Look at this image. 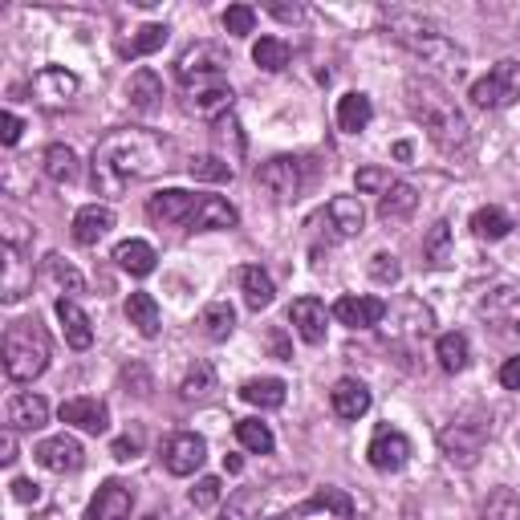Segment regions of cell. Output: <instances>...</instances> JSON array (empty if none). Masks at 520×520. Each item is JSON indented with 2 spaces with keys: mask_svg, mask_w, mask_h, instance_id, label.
I'll return each mask as SVG.
<instances>
[{
  "mask_svg": "<svg viewBox=\"0 0 520 520\" xmlns=\"http://www.w3.org/2000/svg\"><path fill=\"white\" fill-rule=\"evenodd\" d=\"M33 285V265L25 260V248H9L5 244V281H0V297L9 305L25 297V289Z\"/></svg>",
  "mask_w": 520,
  "mask_h": 520,
  "instance_id": "44dd1931",
  "label": "cell"
},
{
  "mask_svg": "<svg viewBox=\"0 0 520 520\" xmlns=\"http://www.w3.org/2000/svg\"><path fill=\"white\" fill-rule=\"evenodd\" d=\"M370 277H374L378 285H395V281L403 277L399 256H395V252H374V256H370Z\"/></svg>",
  "mask_w": 520,
  "mask_h": 520,
  "instance_id": "f6af8a7d",
  "label": "cell"
},
{
  "mask_svg": "<svg viewBox=\"0 0 520 520\" xmlns=\"http://www.w3.org/2000/svg\"><path fill=\"white\" fill-rule=\"evenodd\" d=\"M256 183L265 187L273 200H293V195L301 191V163L297 159H289V155H281V159H269L265 167L256 171Z\"/></svg>",
  "mask_w": 520,
  "mask_h": 520,
  "instance_id": "8fae6325",
  "label": "cell"
},
{
  "mask_svg": "<svg viewBox=\"0 0 520 520\" xmlns=\"http://www.w3.org/2000/svg\"><path fill=\"white\" fill-rule=\"evenodd\" d=\"M232 102H236V94H232L224 82H216V86L195 90V94L187 98V110H191V114H200V118H212V122H220L224 114H232Z\"/></svg>",
  "mask_w": 520,
  "mask_h": 520,
  "instance_id": "cb8c5ba5",
  "label": "cell"
},
{
  "mask_svg": "<svg viewBox=\"0 0 520 520\" xmlns=\"http://www.w3.org/2000/svg\"><path fill=\"white\" fill-rule=\"evenodd\" d=\"M114 228V212L106 208V204H90V208H82L78 216H74V240L78 244H98L106 232Z\"/></svg>",
  "mask_w": 520,
  "mask_h": 520,
  "instance_id": "d4e9b609",
  "label": "cell"
},
{
  "mask_svg": "<svg viewBox=\"0 0 520 520\" xmlns=\"http://www.w3.org/2000/svg\"><path fill=\"white\" fill-rule=\"evenodd\" d=\"M520 98V61H500L488 78H480L472 86V102L484 110H500L512 106Z\"/></svg>",
  "mask_w": 520,
  "mask_h": 520,
  "instance_id": "8992f818",
  "label": "cell"
},
{
  "mask_svg": "<svg viewBox=\"0 0 520 520\" xmlns=\"http://www.w3.org/2000/svg\"><path fill=\"white\" fill-rule=\"evenodd\" d=\"M139 447H143V431H130V435H122V439H114V460H135L139 455Z\"/></svg>",
  "mask_w": 520,
  "mask_h": 520,
  "instance_id": "f5cc1de1",
  "label": "cell"
},
{
  "mask_svg": "<svg viewBox=\"0 0 520 520\" xmlns=\"http://www.w3.org/2000/svg\"><path fill=\"white\" fill-rule=\"evenodd\" d=\"M330 224H334L338 236H358L362 224H366L362 200H354V195H338V200H330Z\"/></svg>",
  "mask_w": 520,
  "mask_h": 520,
  "instance_id": "f1b7e54d",
  "label": "cell"
},
{
  "mask_svg": "<svg viewBox=\"0 0 520 520\" xmlns=\"http://www.w3.org/2000/svg\"><path fill=\"white\" fill-rule=\"evenodd\" d=\"M13 500L37 504V500H41V484H37V480H13Z\"/></svg>",
  "mask_w": 520,
  "mask_h": 520,
  "instance_id": "9f6ffc18",
  "label": "cell"
},
{
  "mask_svg": "<svg viewBox=\"0 0 520 520\" xmlns=\"http://www.w3.org/2000/svg\"><path fill=\"white\" fill-rule=\"evenodd\" d=\"M366 460L378 472H399L411 460V439L403 431H395V427H378L370 447H366Z\"/></svg>",
  "mask_w": 520,
  "mask_h": 520,
  "instance_id": "9c48e42d",
  "label": "cell"
},
{
  "mask_svg": "<svg viewBox=\"0 0 520 520\" xmlns=\"http://www.w3.org/2000/svg\"><path fill=\"white\" fill-rule=\"evenodd\" d=\"M354 183H358V191H366V195H374V191H382V195H386L390 175H386L382 167H362V171L354 175Z\"/></svg>",
  "mask_w": 520,
  "mask_h": 520,
  "instance_id": "681fc988",
  "label": "cell"
},
{
  "mask_svg": "<svg viewBox=\"0 0 520 520\" xmlns=\"http://www.w3.org/2000/svg\"><path fill=\"white\" fill-rule=\"evenodd\" d=\"M228 53L220 49V45H212V41H200V45H191L179 61H175V74H179V82L183 86H195V90H204V86H216L220 82V74L228 70Z\"/></svg>",
  "mask_w": 520,
  "mask_h": 520,
  "instance_id": "5b68a950",
  "label": "cell"
},
{
  "mask_svg": "<svg viewBox=\"0 0 520 520\" xmlns=\"http://www.w3.org/2000/svg\"><path fill=\"white\" fill-rule=\"evenodd\" d=\"M208 460V443L195 435V431H179L163 443V468L171 476H191V472H200Z\"/></svg>",
  "mask_w": 520,
  "mask_h": 520,
  "instance_id": "ba28073f",
  "label": "cell"
},
{
  "mask_svg": "<svg viewBox=\"0 0 520 520\" xmlns=\"http://www.w3.org/2000/svg\"><path fill=\"white\" fill-rule=\"evenodd\" d=\"M370 118H374V106H370L366 94H346V98L338 102V126L346 130V135H358V130H366Z\"/></svg>",
  "mask_w": 520,
  "mask_h": 520,
  "instance_id": "1f68e13d",
  "label": "cell"
},
{
  "mask_svg": "<svg viewBox=\"0 0 520 520\" xmlns=\"http://www.w3.org/2000/svg\"><path fill=\"white\" fill-rule=\"evenodd\" d=\"M0 139H5V147H17V139H21V130H25V122L13 114V110H5V118H0Z\"/></svg>",
  "mask_w": 520,
  "mask_h": 520,
  "instance_id": "11a10c76",
  "label": "cell"
},
{
  "mask_svg": "<svg viewBox=\"0 0 520 520\" xmlns=\"http://www.w3.org/2000/svg\"><path fill=\"white\" fill-rule=\"evenodd\" d=\"M415 208H419V191H415L411 183H390L386 195L378 200V216H382L386 224H403V220H411Z\"/></svg>",
  "mask_w": 520,
  "mask_h": 520,
  "instance_id": "603a6c76",
  "label": "cell"
},
{
  "mask_svg": "<svg viewBox=\"0 0 520 520\" xmlns=\"http://www.w3.org/2000/svg\"><path fill=\"white\" fill-rule=\"evenodd\" d=\"M334 512V516H342V520H350L354 516V500L342 492V488H317V496L309 500V504H301L293 516H305V512Z\"/></svg>",
  "mask_w": 520,
  "mask_h": 520,
  "instance_id": "836d02e7",
  "label": "cell"
},
{
  "mask_svg": "<svg viewBox=\"0 0 520 520\" xmlns=\"http://www.w3.org/2000/svg\"><path fill=\"white\" fill-rule=\"evenodd\" d=\"M472 232H476V240H504L508 232H512V216L504 212V208H480L476 216H472Z\"/></svg>",
  "mask_w": 520,
  "mask_h": 520,
  "instance_id": "d590c367",
  "label": "cell"
},
{
  "mask_svg": "<svg viewBox=\"0 0 520 520\" xmlns=\"http://www.w3.org/2000/svg\"><path fill=\"white\" fill-rule=\"evenodd\" d=\"M195 208H200V200H195L191 191L183 187H167V191H155L151 204H147V216L155 224H191Z\"/></svg>",
  "mask_w": 520,
  "mask_h": 520,
  "instance_id": "7c38bea8",
  "label": "cell"
},
{
  "mask_svg": "<svg viewBox=\"0 0 520 520\" xmlns=\"http://www.w3.org/2000/svg\"><path fill=\"white\" fill-rule=\"evenodd\" d=\"M53 309H57V321H61V330H65V342H70L74 350H90L94 346V325H90L86 309L78 301H70V297H61Z\"/></svg>",
  "mask_w": 520,
  "mask_h": 520,
  "instance_id": "e0dca14e",
  "label": "cell"
},
{
  "mask_svg": "<svg viewBox=\"0 0 520 520\" xmlns=\"http://www.w3.org/2000/svg\"><path fill=\"white\" fill-rule=\"evenodd\" d=\"M423 256H427L431 269L451 265V224H447V220L431 224V232H427V240H423Z\"/></svg>",
  "mask_w": 520,
  "mask_h": 520,
  "instance_id": "f35d334b",
  "label": "cell"
},
{
  "mask_svg": "<svg viewBox=\"0 0 520 520\" xmlns=\"http://www.w3.org/2000/svg\"><path fill=\"white\" fill-rule=\"evenodd\" d=\"M163 163V143L147 130H114L94 147V191L122 195L135 179L155 175Z\"/></svg>",
  "mask_w": 520,
  "mask_h": 520,
  "instance_id": "6da1fadb",
  "label": "cell"
},
{
  "mask_svg": "<svg viewBox=\"0 0 520 520\" xmlns=\"http://www.w3.org/2000/svg\"><path fill=\"white\" fill-rule=\"evenodd\" d=\"M330 407L338 419H362L370 411V390L358 378H338L330 390Z\"/></svg>",
  "mask_w": 520,
  "mask_h": 520,
  "instance_id": "ac0fdd59",
  "label": "cell"
},
{
  "mask_svg": "<svg viewBox=\"0 0 520 520\" xmlns=\"http://www.w3.org/2000/svg\"><path fill=\"white\" fill-rule=\"evenodd\" d=\"M224 468H228V472H240V468H244V464H240V455H228Z\"/></svg>",
  "mask_w": 520,
  "mask_h": 520,
  "instance_id": "94428289",
  "label": "cell"
},
{
  "mask_svg": "<svg viewBox=\"0 0 520 520\" xmlns=\"http://www.w3.org/2000/svg\"><path fill=\"white\" fill-rule=\"evenodd\" d=\"M407 102H411V114L423 122V130L443 155H464L472 147V126H468L464 110L451 102V94L439 82L411 78L407 82Z\"/></svg>",
  "mask_w": 520,
  "mask_h": 520,
  "instance_id": "7a4b0ae2",
  "label": "cell"
},
{
  "mask_svg": "<svg viewBox=\"0 0 520 520\" xmlns=\"http://www.w3.org/2000/svg\"><path fill=\"white\" fill-rule=\"evenodd\" d=\"M216 139H220V143H228V139H232L236 159H240V155H244V147H248V143H244V135H240V122H236L232 114H224V118L216 122Z\"/></svg>",
  "mask_w": 520,
  "mask_h": 520,
  "instance_id": "816d5d0a",
  "label": "cell"
},
{
  "mask_svg": "<svg viewBox=\"0 0 520 520\" xmlns=\"http://www.w3.org/2000/svg\"><path fill=\"white\" fill-rule=\"evenodd\" d=\"M224 29H228L232 37H248V33L256 29V13H252L248 5H232V9L224 13Z\"/></svg>",
  "mask_w": 520,
  "mask_h": 520,
  "instance_id": "c3c4849f",
  "label": "cell"
},
{
  "mask_svg": "<svg viewBox=\"0 0 520 520\" xmlns=\"http://www.w3.org/2000/svg\"><path fill=\"white\" fill-rule=\"evenodd\" d=\"M122 382H126V386H135V395H139V399L151 395V374H147L143 362H130V366L122 370Z\"/></svg>",
  "mask_w": 520,
  "mask_h": 520,
  "instance_id": "f907efd6",
  "label": "cell"
},
{
  "mask_svg": "<svg viewBox=\"0 0 520 520\" xmlns=\"http://www.w3.org/2000/svg\"><path fill=\"white\" fill-rule=\"evenodd\" d=\"M435 358H439V366H443L447 374H460V370L468 366V338H464V334H443V338L435 342Z\"/></svg>",
  "mask_w": 520,
  "mask_h": 520,
  "instance_id": "74e56055",
  "label": "cell"
},
{
  "mask_svg": "<svg viewBox=\"0 0 520 520\" xmlns=\"http://www.w3.org/2000/svg\"><path fill=\"white\" fill-rule=\"evenodd\" d=\"M325 305L317 301V297H297L293 301V309H289V321H293V330L301 334V342H309V346H321L325 342Z\"/></svg>",
  "mask_w": 520,
  "mask_h": 520,
  "instance_id": "9a60e30c",
  "label": "cell"
},
{
  "mask_svg": "<svg viewBox=\"0 0 520 520\" xmlns=\"http://www.w3.org/2000/svg\"><path fill=\"white\" fill-rule=\"evenodd\" d=\"M240 399L252 403V407H260V411H273V407L285 403V382L281 378H248L240 386Z\"/></svg>",
  "mask_w": 520,
  "mask_h": 520,
  "instance_id": "f546056e",
  "label": "cell"
},
{
  "mask_svg": "<svg viewBox=\"0 0 520 520\" xmlns=\"http://www.w3.org/2000/svg\"><path fill=\"white\" fill-rule=\"evenodd\" d=\"M256 500H260L256 492H240V496H236V500L224 508V516H220V520H256V516H248V508H252Z\"/></svg>",
  "mask_w": 520,
  "mask_h": 520,
  "instance_id": "db71d44e",
  "label": "cell"
},
{
  "mask_svg": "<svg viewBox=\"0 0 520 520\" xmlns=\"http://www.w3.org/2000/svg\"><path fill=\"white\" fill-rule=\"evenodd\" d=\"M135 512V492H130L122 480H106L98 488V496L86 508V520H130Z\"/></svg>",
  "mask_w": 520,
  "mask_h": 520,
  "instance_id": "4fadbf2b",
  "label": "cell"
},
{
  "mask_svg": "<svg viewBox=\"0 0 520 520\" xmlns=\"http://www.w3.org/2000/svg\"><path fill=\"white\" fill-rule=\"evenodd\" d=\"M37 464L45 468V472H57V476H65V472H78L82 468V460H86V451H82V443L74 439V435H53V439H45V443H37Z\"/></svg>",
  "mask_w": 520,
  "mask_h": 520,
  "instance_id": "30bf717a",
  "label": "cell"
},
{
  "mask_svg": "<svg viewBox=\"0 0 520 520\" xmlns=\"http://www.w3.org/2000/svg\"><path fill=\"white\" fill-rule=\"evenodd\" d=\"M200 325H204V334H208L212 342H228L232 330H236V309H232L228 301H212V305L204 309Z\"/></svg>",
  "mask_w": 520,
  "mask_h": 520,
  "instance_id": "d6a6232c",
  "label": "cell"
},
{
  "mask_svg": "<svg viewBox=\"0 0 520 520\" xmlns=\"http://www.w3.org/2000/svg\"><path fill=\"white\" fill-rule=\"evenodd\" d=\"M439 447L447 455V464L472 468L484 455V427L480 423H451V427L439 431Z\"/></svg>",
  "mask_w": 520,
  "mask_h": 520,
  "instance_id": "52a82bcc",
  "label": "cell"
},
{
  "mask_svg": "<svg viewBox=\"0 0 520 520\" xmlns=\"http://www.w3.org/2000/svg\"><path fill=\"white\" fill-rule=\"evenodd\" d=\"M240 285H244V301H248V309H269L273 305V297H277V289H273V277L265 273V269H244L240 273Z\"/></svg>",
  "mask_w": 520,
  "mask_h": 520,
  "instance_id": "4dcf8cb0",
  "label": "cell"
},
{
  "mask_svg": "<svg viewBox=\"0 0 520 520\" xmlns=\"http://www.w3.org/2000/svg\"><path fill=\"white\" fill-rule=\"evenodd\" d=\"M334 317L342 325H350V330H370V325H378L386 317V305L378 297H342L334 305Z\"/></svg>",
  "mask_w": 520,
  "mask_h": 520,
  "instance_id": "ffe728a7",
  "label": "cell"
},
{
  "mask_svg": "<svg viewBox=\"0 0 520 520\" xmlns=\"http://www.w3.org/2000/svg\"><path fill=\"white\" fill-rule=\"evenodd\" d=\"M126 321L135 325V330H139L143 338H155V334H159V325H163L155 297H151V293H130V297H126Z\"/></svg>",
  "mask_w": 520,
  "mask_h": 520,
  "instance_id": "4316f807",
  "label": "cell"
},
{
  "mask_svg": "<svg viewBox=\"0 0 520 520\" xmlns=\"http://www.w3.org/2000/svg\"><path fill=\"white\" fill-rule=\"evenodd\" d=\"M163 45H167V25H143V29L135 33V41H130V53L147 57V53H155V49H163Z\"/></svg>",
  "mask_w": 520,
  "mask_h": 520,
  "instance_id": "bcb514c9",
  "label": "cell"
},
{
  "mask_svg": "<svg viewBox=\"0 0 520 520\" xmlns=\"http://www.w3.org/2000/svg\"><path fill=\"white\" fill-rule=\"evenodd\" d=\"M240 224V212L220 200V195H200V208L191 216V228L195 232H212V228H236Z\"/></svg>",
  "mask_w": 520,
  "mask_h": 520,
  "instance_id": "7402d4cb",
  "label": "cell"
},
{
  "mask_svg": "<svg viewBox=\"0 0 520 520\" xmlns=\"http://www.w3.org/2000/svg\"><path fill=\"white\" fill-rule=\"evenodd\" d=\"M484 520H520V496L512 488H496L484 500Z\"/></svg>",
  "mask_w": 520,
  "mask_h": 520,
  "instance_id": "60d3db41",
  "label": "cell"
},
{
  "mask_svg": "<svg viewBox=\"0 0 520 520\" xmlns=\"http://www.w3.org/2000/svg\"><path fill=\"white\" fill-rule=\"evenodd\" d=\"M220 496H224V484H220V476H204L200 484L191 488V504L200 508V512L216 508V504H220Z\"/></svg>",
  "mask_w": 520,
  "mask_h": 520,
  "instance_id": "7dc6e473",
  "label": "cell"
},
{
  "mask_svg": "<svg viewBox=\"0 0 520 520\" xmlns=\"http://www.w3.org/2000/svg\"><path fill=\"white\" fill-rule=\"evenodd\" d=\"M212 386H216V370H212L208 362H195V366L187 370L183 386H179V395H183V399H204Z\"/></svg>",
  "mask_w": 520,
  "mask_h": 520,
  "instance_id": "7bdbcfd3",
  "label": "cell"
},
{
  "mask_svg": "<svg viewBox=\"0 0 520 520\" xmlns=\"http://www.w3.org/2000/svg\"><path fill=\"white\" fill-rule=\"evenodd\" d=\"M163 98V82H159V74L155 70H135L130 74V82H126V102L135 106V110H151L155 102Z\"/></svg>",
  "mask_w": 520,
  "mask_h": 520,
  "instance_id": "83f0119b",
  "label": "cell"
},
{
  "mask_svg": "<svg viewBox=\"0 0 520 520\" xmlns=\"http://www.w3.org/2000/svg\"><path fill=\"white\" fill-rule=\"evenodd\" d=\"M114 260L130 273V277H151L155 273V248L147 244V240H122L118 248H114Z\"/></svg>",
  "mask_w": 520,
  "mask_h": 520,
  "instance_id": "484cf974",
  "label": "cell"
},
{
  "mask_svg": "<svg viewBox=\"0 0 520 520\" xmlns=\"http://www.w3.org/2000/svg\"><path fill=\"white\" fill-rule=\"evenodd\" d=\"M273 13H277L281 21H301V9H297V5H273Z\"/></svg>",
  "mask_w": 520,
  "mask_h": 520,
  "instance_id": "91938a15",
  "label": "cell"
},
{
  "mask_svg": "<svg viewBox=\"0 0 520 520\" xmlns=\"http://www.w3.org/2000/svg\"><path fill=\"white\" fill-rule=\"evenodd\" d=\"M265 520H297L293 512H285V516H265Z\"/></svg>",
  "mask_w": 520,
  "mask_h": 520,
  "instance_id": "6125c7cd",
  "label": "cell"
},
{
  "mask_svg": "<svg viewBox=\"0 0 520 520\" xmlns=\"http://www.w3.org/2000/svg\"><path fill=\"white\" fill-rule=\"evenodd\" d=\"M13 460H17V435H13V427H9L5 435H0V464L9 468Z\"/></svg>",
  "mask_w": 520,
  "mask_h": 520,
  "instance_id": "680465c9",
  "label": "cell"
},
{
  "mask_svg": "<svg viewBox=\"0 0 520 520\" xmlns=\"http://www.w3.org/2000/svg\"><path fill=\"white\" fill-rule=\"evenodd\" d=\"M49 423V403L33 390H21V395L9 399V427L13 431H41Z\"/></svg>",
  "mask_w": 520,
  "mask_h": 520,
  "instance_id": "d6986e66",
  "label": "cell"
},
{
  "mask_svg": "<svg viewBox=\"0 0 520 520\" xmlns=\"http://www.w3.org/2000/svg\"><path fill=\"white\" fill-rule=\"evenodd\" d=\"M500 386H504V390H520V354L500 366Z\"/></svg>",
  "mask_w": 520,
  "mask_h": 520,
  "instance_id": "6f0895ef",
  "label": "cell"
},
{
  "mask_svg": "<svg viewBox=\"0 0 520 520\" xmlns=\"http://www.w3.org/2000/svg\"><path fill=\"white\" fill-rule=\"evenodd\" d=\"M61 423L90 431V435H102L110 427V411H106L102 399H70V403H61Z\"/></svg>",
  "mask_w": 520,
  "mask_h": 520,
  "instance_id": "2e32d148",
  "label": "cell"
},
{
  "mask_svg": "<svg viewBox=\"0 0 520 520\" xmlns=\"http://www.w3.org/2000/svg\"><path fill=\"white\" fill-rule=\"evenodd\" d=\"M45 175H49L53 183H74V179H78V155H74V147L53 143V147L45 151Z\"/></svg>",
  "mask_w": 520,
  "mask_h": 520,
  "instance_id": "e575fe53",
  "label": "cell"
},
{
  "mask_svg": "<svg viewBox=\"0 0 520 520\" xmlns=\"http://www.w3.org/2000/svg\"><path fill=\"white\" fill-rule=\"evenodd\" d=\"M386 29H390V37H395L403 49H411L415 57H423V61H439V57H455V49H451V41L431 25V21H423V17H411V13H395L386 21Z\"/></svg>",
  "mask_w": 520,
  "mask_h": 520,
  "instance_id": "277c9868",
  "label": "cell"
},
{
  "mask_svg": "<svg viewBox=\"0 0 520 520\" xmlns=\"http://www.w3.org/2000/svg\"><path fill=\"white\" fill-rule=\"evenodd\" d=\"M49 366V334L37 317H21L5 330V374L13 382H33Z\"/></svg>",
  "mask_w": 520,
  "mask_h": 520,
  "instance_id": "3957f363",
  "label": "cell"
},
{
  "mask_svg": "<svg viewBox=\"0 0 520 520\" xmlns=\"http://www.w3.org/2000/svg\"><path fill=\"white\" fill-rule=\"evenodd\" d=\"M49 273H53V281H57L65 293H86V277H82L65 256H49Z\"/></svg>",
  "mask_w": 520,
  "mask_h": 520,
  "instance_id": "ee69618b",
  "label": "cell"
},
{
  "mask_svg": "<svg viewBox=\"0 0 520 520\" xmlns=\"http://www.w3.org/2000/svg\"><path fill=\"white\" fill-rule=\"evenodd\" d=\"M33 90H37V98H41L45 106H70V102L78 98L82 82H78V74L61 70V65H45V70L33 78Z\"/></svg>",
  "mask_w": 520,
  "mask_h": 520,
  "instance_id": "5bb4252c",
  "label": "cell"
},
{
  "mask_svg": "<svg viewBox=\"0 0 520 520\" xmlns=\"http://www.w3.org/2000/svg\"><path fill=\"white\" fill-rule=\"evenodd\" d=\"M187 171H191V179H204V183H224V179H232V163L220 159V155H200V159H191Z\"/></svg>",
  "mask_w": 520,
  "mask_h": 520,
  "instance_id": "b9f144b4",
  "label": "cell"
},
{
  "mask_svg": "<svg viewBox=\"0 0 520 520\" xmlns=\"http://www.w3.org/2000/svg\"><path fill=\"white\" fill-rule=\"evenodd\" d=\"M252 61H256L265 74H281L285 65H289V45H285L281 37H260V41L252 45Z\"/></svg>",
  "mask_w": 520,
  "mask_h": 520,
  "instance_id": "8d00e7d4",
  "label": "cell"
},
{
  "mask_svg": "<svg viewBox=\"0 0 520 520\" xmlns=\"http://www.w3.org/2000/svg\"><path fill=\"white\" fill-rule=\"evenodd\" d=\"M236 439H240V447H248L256 455L273 451V431H269V423H260V419H240L236 423Z\"/></svg>",
  "mask_w": 520,
  "mask_h": 520,
  "instance_id": "ab89813d",
  "label": "cell"
}]
</instances>
